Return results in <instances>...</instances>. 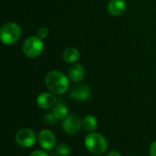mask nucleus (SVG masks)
Wrapping results in <instances>:
<instances>
[{"mask_svg": "<svg viewBox=\"0 0 156 156\" xmlns=\"http://www.w3.org/2000/svg\"><path fill=\"white\" fill-rule=\"evenodd\" d=\"M56 102L57 98L55 97V95L49 92H42L37 98V105L44 110H48L54 107L56 105Z\"/></svg>", "mask_w": 156, "mask_h": 156, "instance_id": "1a4fd4ad", "label": "nucleus"}, {"mask_svg": "<svg viewBox=\"0 0 156 156\" xmlns=\"http://www.w3.org/2000/svg\"><path fill=\"white\" fill-rule=\"evenodd\" d=\"M48 28L47 27H40L39 29H38V31H37V37H39L40 38H46L47 37H48Z\"/></svg>", "mask_w": 156, "mask_h": 156, "instance_id": "dca6fc26", "label": "nucleus"}, {"mask_svg": "<svg viewBox=\"0 0 156 156\" xmlns=\"http://www.w3.org/2000/svg\"><path fill=\"white\" fill-rule=\"evenodd\" d=\"M28 156H49L45 151L43 150H37L32 152Z\"/></svg>", "mask_w": 156, "mask_h": 156, "instance_id": "a211bd4d", "label": "nucleus"}, {"mask_svg": "<svg viewBox=\"0 0 156 156\" xmlns=\"http://www.w3.org/2000/svg\"><path fill=\"white\" fill-rule=\"evenodd\" d=\"M70 150H71V149H70L69 145H68V144H65V143H60V144H58L56 146V151H57V153L62 156H66L68 155V154H69Z\"/></svg>", "mask_w": 156, "mask_h": 156, "instance_id": "2eb2a0df", "label": "nucleus"}, {"mask_svg": "<svg viewBox=\"0 0 156 156\" xmlns=\"http://www.w3.org/2000/svg\"><path fill=\"white\" fill-rule=\"evenodd\" d=\"M81 126H82V122L80 121V117L76 114L68 115L63 120V123H62L64 132L69 135H74L78 133Z\"/></svg>", "mask_w": 156, "mask_h": 156, "instance_id": "423d86ee", "label": "nucleus"}, {"mask_svg": "<svg viewBox=\"0 0 156 156\" xmlns=\"http://www.w3.org/2000/svg\"><path fill=\"white\" fill-rule=\"evenodd\" d=\"M97 124H98L97 119L91 115H88L82 120V127L84 128L85 131L90 133H93V131L97 127Z\"/></svg>", "mask_w": 156, "mask_h": 156, "instance_id": "ddd939ff", "label": "nucleus"}, {"mask_svg": "<svg viewBox=\"0 0 156 156\" xmlns=\"http://www.w3.org/2000/svg\"><path fill=\"white\" fill-rule=\"evenodd\" d=\"M43 48H44V44L42 38L37 36L28 37L24 41L22 46V50L24 54L30 58L38 57L42 53Z\"/></svg>", "mask_w": 156, "mask_h": 156, "instance_id": "20e7f679", "label": "nucleus"}, {"mask_svg": "<svg viewBox=\"0 0 156 156\" xmlns=\"http://www.w3.org/2000/svg\"><path fill=\"white\" fill-rule=\"evenodd\" d=\"M80 58V52L75 48H68L64 50L63 58L67 63H74Z\"/></svg>", "mask_w": 156, "mask_h": 156, "instance_id": "f8f14e48", "label": "nucleus"}, {"mask_svg": "<svg viewBox=\"0 0 156 156\" xmlns=\"http://www.w3.org/2000/svg\"><path fill=\"white\" fill-rule=\"evenodd\" d=\"M150 155L156 156V141L152 143V144L150 146Z\"/></svg>", "mask_w": 156, "mask_h": 156, "instance_id": "6ab92c4d", "label": "nucleus"}, {"mask_svg": "<svg viewBox=\"0 0 156 156\" xmlns=\"http://www.w3.org/2000/svg\"><path fill=\"white\" fill-rule=\"evenodd\" d=\"M56 117L53 115V113H50V112H48V114H46V116H45V122H47V123H48V124H53V123H55L56 122Z\"/></svg>", "mask_w": 156, "mask_h": 156, "instance_id": "f3484780", "label": "nucleus"}, {"mask_svg": "<svg viewBox=\"0 0 156 156\" xmlns=\"http://www.w3.org/2000/svg\"><path fill=\"white\" fill-rule=\"evenodd\" d=\"M84 75H85V69L83 66L80 64H76L71 66L68 71L69 79L73 82H80V80H83Z\"/></svg>", "mask_w": 156, "mask_h": 156, "instance_id": "9b49d317", "label": "nucleus"}, {"mask_svg": "<svg viewBox=\"0 0 156 156\" xmlns=\"http://www.w3.org/2000/svg\"><path fill=\"white\" fill-rule=\"evenodd\" d=\"M106 156H122L119 153H117V152H115V151H112V152H110V153H108L107 154V155Z\"/></svg>", "mask_w": 156, "mask_h": 156, "instance_id": "aec40b11", "label": "nucleus"}, {"mask_svg": "<svg viewBox=\"0 0 156 156\" xmlns=\"http://www.w3.org/2000/svg\"><path fill=\"white\" fill-rule=\"evenodd\" d=\"M15 138H16V144L25 148L33 146L37 141L36 133L31 129H28V128H24V129L19 130L16 133Z\"/></svg>", "mask_w": 156, "mask_h": 156, "instance_id": "39448f33", "label": "nucleus"}, {"mask_svg": "<svg viewBox=\"0 0 156 156\" xmlns=\"http://www.w3.org/2000/svg\"><path fill=\"white\" fill-rule=\"evenodd\" d=\"M21 36L20 27L13 22L4 24L0 30V38L3 44L10 46L18 41Z\"/></svg>", "mask_w": 156, "mask_h": 156, "instance_id": "7ed1b4c3", "label": "nucleus"}, {"mask_svg": "<svg viewBox=\"0 0 156 156\" xmlns=\"http://www.w3.org/2000/svg\"><path fill=\"white\" fill-rule=\"evenodd\" d=\"M85 146L89 152L100 155L106 152L108 144L105 138L98 133H90L85 138Z\"/></svg>", "mask_w": 156, "mask_h": 156, "instance_id": "f03ea898", "label": "nucleus"}, {"mask_svg": "<svg viewBox=\"0 0 156 156\" xmlns=\"http://www.w3.org/2000/svg\"><path fill=\"white\" fill-rule=\"evenodd\" d=\"M69 96L71 99H73L75 101H86L90 100V98L91 96V90L88 85H86L84 83L76 84L70 90Z\"/></svg>", "mask_w": 156, "mask_h": 156, "instance_id": "0eeeda50", "label": "nucleus"}, {"mask_svg": "<svg viewBox=\"0 0 156 156\" xmlns=\"http://www.w3.org/2000/svg\"><path fill=\"white\" fill-rule=\"evenodd\" d=\"M37 141L45 150H52L56 146V137L49 130H42L37 135Z\"/></svg>", "mask_w": 156, "mask_h": 156, "instance_id": "6e6552de", "label": "nucleus"}, {"mask_svg": "<svg viewBox=\"0 0 156 156\" xmlns=\"http://www.w3.org/2000/svg\"><path fill=\"white\" fill-rule=\"evenodd\" d=\"M45 83L48 90L57 95L65 93L69 86L66 75L58 70H51L48 72L45 78Z\"/></svg>", "mask_w": 156, "mask_h": 156, "instance_id": "f257e3e1", "label": "nucleus"}, {"mask_svg": "<svg viewBox=\"0 0 156 156\" xmlns=\"http://www.w3.org/2000/svg\"><path fill=\"white\" fill-rule=\"evenodd\" d=\"M107 10L112 16H121L126 10V3L124 0H111L108 3Z\"/></svg>", "mask_w": 156, "mask_h": 156, "instance_id": "9d476101", "label": "nucleus"}, {"mask_svg": "<svg viewBox=\"0 0 156 156\" xmlns=\"http://www.w3.org/2000/svg\"><path fill=\"white\" fill-rule=\"evenodd\" d=\"M57 120H64L68 116V109L64 104H57L52 112Z\"/></svg>", "mask_w": 156, "mask_h": 156, "instance_id": "4468645a", "label": "nucleus"}]
</instances>
